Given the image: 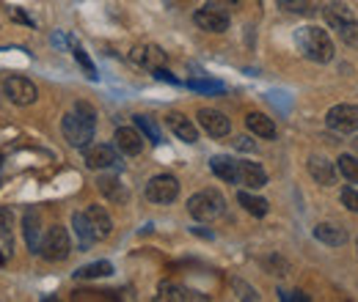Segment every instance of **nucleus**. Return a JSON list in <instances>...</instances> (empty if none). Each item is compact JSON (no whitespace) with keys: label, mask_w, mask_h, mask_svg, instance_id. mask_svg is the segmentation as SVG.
Returning a JSON list of instances; mask_svg holds the SVG:
<instances>
[{"label":"nucleus","mask_w":358,"mask_h":302,"mask_svg":"<svg viewBox=\"0 0 358 302\" xmlns=\"http://www.w3.org/2000/svg\"><path fill=\"white\" fill-rule=\"evenodd\" d=\"M245 127H248L251 135H257V137H262V140H273V137H275V124H273V119L262 116V113H248V116H245Z\"/></svg>","instance_id":"22"},{"label":"nucleus","mask_w":358,"mask_h":302,"mask_svg":"<svg viewBox=\"0 0 358 302\" xmlns=\"http://www.w3.org/2000/svg\"><path fill=\"white\" fill-rule=\"evenodd\" d=\"M96 187H99V192L102 195H108L110 201H127V192H124V187H122V181L116 179V176H99V181H96Z\"/></svg>","instance_id":"26"},{"label":"nucleus","mask_w":358,"mask_h":302,"mask_svg":"<svg viewBox=\"0 0 358 302\" xmlns=\"http://www.w3.org/2000/svg\"><path fill=\"white\" fill-rule=\"evenodd\" d=\"M234 146L243 149V151H254L257 149V143H251V137H234Z\"/></svg>","instance_id":"36"},{"label":"nucleus","mask_w":358,"mask_h":302,"mask_svg":"<svg viewBox=\"0 0 358 302\" xmlns=\"http://www.w3.org/2000/svg\"><path fill=\"white\" fill-rule=\"evenodd\" d=\"M309 173H312L314 181L322 184V187H331V184L336 181V168H334V163H328V160L320 157V154H312V157H309Z\"/></svg>","instance_id":"17"},{"label":"nucleus","mask_w":358,"mask_h":302,"mask_svg":"<svg viewBox=\"0 0 358 302\" xmlns=\"http://www.w3.org/2000/svg\"><path fill=\"white\" fill-rule=\"evenodd\" d=\"M237 201H240V206H243L248 215H254V217H265L268 215V209H270V204L265 201V198L251 195V192H245V190L237 195Z\"/></svg>","instance_id":"27"},{"label":"nucleus","mask_w":358,"mask_h":302,"mask_svg":"<svg viewBox=\"0 0 358 302\" xmlns=\"http://www.w3.org/2000/svg\"><path fill=\"white\" fill-rule=\"evenodd\" d=\"M86 165L91 171H105V168H116L119 165V154L113 146L108 143H96V146H86Z\"/></svg>","instance_id":"10"},{"label":"nucleus","mask_w":358,"mask_h":302,"mask_svg":"<svg viewBox=\"0 0 358 302\" xmlns=\"http://www.w3.org/2000/svg\"><path fill=\"white\" fill-rule=\"evenodd\" d=\"M322 17H325V25L334 28V31H342L350 20H356L348 3H328V6H322Z\"/></svg>","instance_id":"14"},{"label":"nucleus","mask_w":358,"mask_h":302,"mask_svg":"<svg viewBox=\"0 0 358 302\" xmlns=\"http://www.w3.org/2000/svg\"><path fill=\"white\" fill-rule=\"evenodd\" d=\"M86 217H89L91 222V231H94V236L96 239H108L110 236V231H113V220H110V215L102 209V206H89L86 209Z\"/></svg>","instance_id":"19"},{"label":"nucleus","mask_w":358,"mask_h":302,"mask_svg":"<svg viewBox=\"0 0 358 302\" xmlns=\"http://www.w3.org/2000/svg\"><path fill=\"white\" fill-rule=\"evenodd\" d=\"M75 58H78V63L89 72V77H96V72H94V63L89 61V55H86V50L83 47H75Z\"/></svg>","instance_id":"33"},{"label":"nucleus","mask_w":358,"mask_h":302,"mask_svg":"<svg viewBox=\"0 0 358 302\" xmlns=\"http://www.w3.org/2000/svg\"><path fill=\"white\" fill-rule=\"evenodd\" d=\"M179 195V181L169 173H160V176H152L149 184H146V198L152 204H171L177 201Z\"/></svg>","instance_id":"6"},{"label":"nucleus","mask_w":358,"mask_h":302,"mask_svg":"<svg viewBox=\"0 0 358 302\" xmlns=\"http://www.w3.org/2000/svg\"><path fill=\"white\" fill-rule=\"evenodd\" d=\"M314 239L328 245V248H342L348 242V231L342 225H336V222H320L314 228Z\"/></svg>","instance_id":"15"},{"label":"nucleus","mask_w":358,"mask_h":302,"mask_svg":"<svg viewBox=\"0 0 358 302\" xmlns=\"http://www.w3.org/2000/svg\"><path fill=\"white\" fill-rule=\"evenodd\" d=\"M14 253V236H11V212L0 206V264L11 259Z\"/></svg>","instance_id":"21"},{"label":"nucleus","mask_w":358,"mask_h":302,"mask_svg":"<svg viewBox=\"0 0 358 302\" xmlns=\"http://www.w3.org/2000/svg\"><path fill=\"white\" fill-rule=\"evenodd\" d=\"M160 294H157V300H171V302H187V300H199L204 302L207 297L204 294H199V292H190V289H185V286H179V283H160V289H157Z\"/></svg>","instance_id":"20"},{"label":"nucleus","mask_w":358,"mask_h":302,"mask_svg":"<svg viewBox=\"0 0 358 302\" xmlns=\"http://www.w3.org/2000/svg\"><path fill=\"white\" fill-rule=\"evenodd\" d=\"M281 300H287V302H306V297L303 294H298V292H289V294H281Z\"/></svg>","instance_id":"38"},{"label":"nucleus","mask_w":358,"mask_h":302,"mask_svg":"<svg viewBox=\"0 0 358 302\" xmlns=\"http://www.w3.org/2000/svg\"><path fill=\"white\" fill-rule=\"evenodd\" d=\"M336 171L342 173L350 184H358V157H353V154H342V157L336 160Z\"/></svg>","instance_id":"29"},{"label":"nucleus","mask_w":358,"mask_h":302,"mask_svg":"<svg viewBox=\"0 0 358 302\" xmlns=\"http://www.w3.org/2000/svg\"><path fill=\"white\" fill-rule=\"evenodd\" d=\"M135 127L143 132L152 143H163V135H160V130H157L155 119H149V116H135Z\"/></svg>","instance_id":"30"},{"label":"nucleus","mask_w":358,"mask_h":302,"mask_svg":"<svg viewBox=\"0 0 358 302\" xmlns=\"http://www.w3.org/2000/svg\"><path fill=\"white\" fill-rule=\"evenodd\" d=\"M94 127H96V113L86 102H78L75 110L66 113L61 121V132H64L66 143L75 149H86L94 140Z\"/></svg>","instance_id":"1"},{"label":"nucleus","mask_w":358,"mask_h":302,"mask_svg":"<svg viewBox=\"0 0 358 302\" xmlns=\"http://www.w3.org/2000/svg\"><path fill=\"white\" fill-rule=\"evenodd\" d=\"M224 209H226V201L218 190H201V192L190 195V201H187V212H190L193 220H199V222H210V220L221 217Z\"/></svg>","instance_id":"3"},{"label":"nucleus","mask_w":358,"mask_h":302,"mask_svg":"<svg viewBox=\"0 0 358 302\" xmlns=\"http://www.w3.org/2000/svg\"><path fill=\"white\" fill-rule=\"evenodd\" d=\"M231 286L240 292V297H243V300H259V294H257L251 286H245L243 280H231Z\"/></svg>","instance_id":"34"},{"label":"nucleus","mask_w":358,"mask_h":302,"mask_svg":"<svg viewBox=\"0 0 358 302\" xmlns=\"http://www.w3.org/2000/svg\"><path fill=\"white\" fill-rule=\"evenodd\" d=\"M193 22H196L201 31H207V33H224V31H229V14L221 11V8H213V6L199 8V11L193 14Z\"/></svg>","instance_id":"9"},{"label":"nucleus","mask_w":358,"mask_h":302,"mask_svg":"<svg viewBox=\"0 0 358 302\" xmlns=\"http://www.w3.org/2000/svg\"><path fill=\"white\" fill-rule=\"evenodd\" d=\"M190 88H196V91H221V83H199V80H193Z\"/></svg>","instance_id":"37"},{"label":"nucleus","mask_w":358,"mask_h":302,"mask_svg":"<svg viewBox=\"0 0 358 302\" xmlns=\"http://www.w3.org/2000/svg\"><path fill=\"white\" fill-rule=\"evenodd\" d=\"M22 231H25V242H28V250L31 253H39L42 248V228H39V212L36 209H28L22 217Z\"/></svg>","instance_id":"18"},{"label":"nucleus","mask_w":358,"mask_h":302,"mask_svg":"<svg viewBox=\"0 0 358 302\" xmlns=\"http://www.w3.org/2000/svg\"><path fill=\"white\" fill-rule=\"evenodd\" d=\"M72 228H75V236H78V245H80V250H89L91 245L96 242V236H94V231H91V222L86 212L80 215H72Z\"/></svg>","instance_id":"25"},{"label":"nucleus","mask_w":358,"mask_h":302,"mask_svg":"<svg viewBox=\"0 0 358 302\" xmlns=\"http://www.w3.org/2000/svg\"><path fill=\"white\" fill-rule=\"evenodd\" d=\"M130 58H133L138 66L149 69V72L166 66V52H163L160 47H155V44H141V47H135L133 52H130Z\"/></svg>","instance_id":"12"},{"label":"nucleus","mask_w":358,"mask_h":302,"mask_svg":"<svg viewBox=\"0 0 358 302\" xmlns=\"http://www.w3.org/2000/svg\"><path fill=\"white\" fill-rule=\"evenodd\" d=\"M166 124H169V130L174 132L179 140H185V143H196V140H199L196 124H193L187 116H182V113H169V116H166Z\"/></svg>","instance_id":"16"},{"label":"nucleus","mask_w":358,"mask_h":302,"mask_svg":"<svg viewBox=\"0 0 358 302\" xmlns=\"http://www.w3.org/2000/svg\"><path fill=\"white\" fill-rule=\"evenodd\" d=\"M108 275H113V266H110L108 261H96V264L80 266V269L75 272V278H80V280H91V278H108Z\"/></svg>","instance_id":"28"},{"label":"nucleus","mask_w":358,"mask_h":302,"mask_svg":"<svg viewBox=\"0 0 358 302\" xmlns=\"http://www.w3.org/2000/svg\"><path fill=\"white\" fill-rule=\"evenodd\" d=\"M210 171L215 173L221 181L234 184L237 181V160L234 157H226V154H218V157L210 160Z\"/></svg>","instance_id":"23"},{"label":"nucleus","mask_w":358,"mask_h":302,"mask_svg":"<svg viewBox=\"0 0 358 302\" xmlns=\"http://www.w3.org/2000/svg\"><path fill=\"white\" fill-rule=\"evenodd\" d=\"M295 44L301 50L303 58H309L314 63H328L334 58V42L328 36V31L317 28V25H306L295 33Z\"/></svg>","instance_id":"2"},{"label":"nucleus","mask_w":358,"mask_h":302,"mask_svg":"<svg viewBox=\"0 0 358 302\" xmlns=\"http://www.w3.org/2000/svg\"><path fill=\"white\" fill-rule=\"evenodd\" d=\"M325 127L339 135L358 132V105H334L325 116Z\"/></svg>","instance_id":"5"},{"label":"nucleus","mask_w":358,"mask_h":302,"mask_svg":"<svg viewBox=\"0 0 358 302\" xmlns=\"http://www.w3.org/2000/svg\"><path fill=\"white\" fill-rule=\"evenodd\" d=\"M196 119H199V127L207 132L210 137H226V135L231 132V121L226 119L221 110L201 107V110L196 113Z\"/></svg>","instance_id":"8"},{"label":"nucleus","mask_w":358,"mask_h":302,"mask_svg":"<svg viewBox=\"0 0 358 302\" xmlns=\"http://www.w3.org/2000/svg\"><path fill=\"white\" fill-rule=\"evenodd\" d=\"M113 140H116V149L122 154H127V157H135V154L143 151V135L133 130V127H119L116 135H113Z\"/></svg>","instance_id":"13"},{"label":"nucleus","mask_w":358,"mask_h":302,"mask_svg":"<svg viewBox=\"0 0 358 302\" xmlns=\"http://www.w3.org/2000/svg\"><path fill=\"white\" fill-rule=\"evenodd\" d=\"M353 151H356V154H358V135H356V137H353Z\"/></svg>","instance_id":"39"},{"label":"nucleus","mask_w":358,"mask_h":302,"mask_svg":"<svg viewBox=\"0 0 358 302\" xmlns=\"http://www.w3.org/2000/svg\"><path fill=\"white\" fill-rule=\"evenodd\" d=\"M342 204H345V209H350L353 215H358V190L356 187L342 190Z\"/></svg>","instance_id":"32"},{"label":"nucleus","mask_w":358,"mask_h":302,"mask_svg":"<svg viewBox=\"0 0 358 302\" xmlns=\"http://www.w3.org/2000/svg\"><path fill=\"white\" fill-rule=\"evenodd\" d=\"M339 36H342V42L350 44V47H358V20H350L342 31H339Z\"/></svg>","instance_id":"31"},{"label":"nucleus","mask_w":358,"mask_h":302,"mask_svg":"<svg viewBox=\"0 0 358 302\" xmlns=\"http://www.w3.org/2000/svg\"><path fill=\"white\" fill-rule=\"evenodd\" d=\"M210 6H213V8H221V11L229 14V11H234V8L240 6V0H210Z\"/></svg>","instance_id":"35"},{"label":"nucleus","mask_w":358,"mask_h":302,"mask_svg":"<svg viewBox=\"0 0 358 302\" xmlns=\"http://www.w3.org/2000/svg\"><path fill=\"white\" fill-rule=\"evenodd\" d=\"M72 253V242H69V234L66 228L61 225H52L47 228L45 236H42V248H39V256L45 261H64Z\"/></svg>","instance_id":"4"},{"label":"nucleus","mask_w":358,"mask_h":302,"mask_svg":"<svg viewBox=\"0 0 358 302\" xmlns=\"http://www.w3.org/2000/svg\"><path fill=\"white\" fill-rule=\"evenodd\" d=\"M237 184L248 187V190H262L268 184V173L259 163H248V160H237Z\"/></svg>","instance_id":"11"},{"label":"nucleus","mask_w":358,"mask_h":302,"mask_svg":"<svg viewBox=\"0 0 358 302\" xmlns=\"http://www.w3.org/2000/svg\"><path fill=\"white\" fill-rule=\"evenodd\" d=\"M3 93L8 96V102H14V105H20V107L34 105L36 96H39L36 86H34L28 77H8V80L3 83Z\"/></svg>","instance_id":"7"},{"label":"nucleus","mask_w":358,"mask_h":302,"mask_svg":"<svg viewBox=\"0 0 358 302\" xmlns=\"http://www.w3.org/2000/svg\"><path fill=\"white\" fill-rule=\"evenodd\" d=\"M278 8H284L287 14L314 17L322 11V0H278Z\"/></svg>","instance_id":"24"}]
</instances>
